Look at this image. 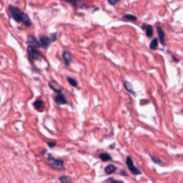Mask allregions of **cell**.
Instances as JSON below:
<instances>
[{"label":"cell","mask_w":183,"mask_h":183,"mask_svg":"<svg viewBox=\"0 0 183 183\" xmlns=\"http://www.w3.org/2000/svg\"><path fill=\"white\" fill-rule=\"evenodd\" d=\"M8 12H9V15L15 21H17V23H23V24H25V26H27V27L31 26V21H30V18L28 17V15H27L26 13L21 12L18 8L10 6L9 9H8Z\"/></svg>","instance_id":"obj_1"},{"label":"cell","mask_w":183,"mask_h":183,"mask_svg":"<svg viewBox=\"0 0 183 183\" xmlns=\"http://www.w3.org/2000/svg\"><path fill=\"white\" fill-rule=\"evenodd\" d=\"M46 161H47L48 165H49L51 168L57 169V170H65L64 162H63L62 159H55V157H53L51 155H48Z\"/></svg>","instance_id":"obj_2"},{"label":"cell","mask_w":183,"mask_h":183,"mask_svg":"<svg viewBox=\"0 0 183 183\" xmlns=\"http://www.w3.org/2000/svg\"><path fill=\"white\" fill-rule=\"evenodd\" d=\"M27 54H28V57H29L30 61L32 62L33 60H41L43 57L42 55L38 51V48H34L32 46H28L27 48Z\"/></svg>","instance_id":"obj_3"},{"label":"cell","mask_w":183,"mask_h":183,"mask_svg":"<svg viewBox=\"0 0 183 183\" xmlns=\"http://www.w3.org/2000/svg\"><path fill=\"white\" fill-rule=\"evenodd\" d=\"M125 163H127V168H129V170L132 172V174H134V176H137V174H142V170H140L138 167H136L135 164H134L133 159H132L131 157H127V161H125Z\"/></svg>","instance_id":"obj_4"},{"label":"cell","mask_w":183,"mask_h":183,"mask_svg":"<svg viewBox=\"0 0 183 183\" xmlns=\"http://www.w3.org/2000/svg\"><path fill=\"white\" fill-rule=\"evenodd\" d=\"M27 43H28V46H32V47H34V48L41 47V46H40V42L36 40V36H28Z\"/></svg>","instance_id":"obj_5"},{"label":"cell","mask_w":183,"mask_h":183,"mask_svg":"<svg viewBox=\"0 0 183 183\" xmlns=\"http://www.w3.org/2000/svg\"><path fill=\"white\" fill-rule=\"evenodd\" d=\"M39 42H40V46L45 48V49H46V48L49 46L50 43H51L49 36H42L41 38H40V40H39Z\"/></svg>","instance_id":"obj_6"},{"label":"cell","mask_w":183,"mask_h":183,"mask_svg":"<svg viewBox=\"0 0 183 183\" xmlns=\"http://www.w3.org/2000/svg\"><path fill=\"white\" fill-rule=\"evenodd\" d=\"M62 58H63V61H64L65 65H70L71 64L72 60H73V56H72V54L68 50H64L63 54H62Z\"/></svg>","instance_id":"obj_7"},{"label":"cell","mask_w":183,"mask_h":183,"mask_svg":"<svg viewBox=\"0 0 183 183\" xmlns=\"http://www.w3.org/2000/svg\"><path fill=\"white\" fill-rule=\"evenodd\" d=\"M157 34H159V41L161 42V44L164 46L166 44V40H165V32L164 30L162 29L161 26H157Z\"/></svg>","instance_id":"obj_8"},{"label":"cell","mask_w":183,"mask_h":183,"mask_svg":"<svg viewBox=\"0 0 183 183\" xmlns=\"http://www.w3.org/2000/svg\"><path fill=\"white\" fill-rule=\"evenodd\" d=\"M55 101H56V103L59 104V105H64V104H68V100L65 99L64 94H63L62 92H59V93L56 95Z\"/></svg>","instance_id":"obj_9"},{"label":"cell","mask_w":183,"mask_h":183,"mask_svg":"<svg viewBox=\"0 0 183 183\" xmlns=\"http://www.w3.org/2000/svg\"><path fill=\"white\" fill-rule=\"evenodd\" d=\"M142 29L146 31V34H147L148 38H152V36H153V28H152V26H151V25L142 24Z\"/></svg>","instance_id":"obj_10"},{"label":"cell","mask_w":183,"mask_h":183,"mask_svg":"<svg viewBox=\"0 0 183 183\" xmlns=\"http://www.w3.org/2000/svg\"><path fill=\"white\" fill-rule=\"evenodd\" d=\"M123 86H124V88H125V90H127V91H129L130 93H132L133 95H136L135 91L133 90V87H132V84H131L130 81L124 80V81H123Z\"/></svg>","instance_id":"obj_11"},{"label":"cell","mask_w":183,"mask_h":183,"mask_svg":"<svg viewBox=\"0 0 183 183\" xmlns=\"http://www.w3.org/2000/svg\"><path fill=\"white\" fill-rule=\"evenodd\" d=\"M99 157L101 159V161H103V162H109V161H112V155L108 153H106V152H102V153L99 154Z\"/></svg>","instance_id":"obj_12"},{"label":"cell","mask_w":183,"mask_h":183,"mask_svg":"<svg viewBox=\"0 0 183 183\" xmlns=\"http://www.w3.org/2000/svg\"><path fill=\"white\" fill-rule=\"evenodd\" d=\"M64 1L73 4L75 8H83V6H85V4L81 2V0H64Z\"/></svg>","instance_id":"obj_13"},{"label":"cell","mask_w":183,"mask_h":183,"mask_svg":"<svg viewBox=\"0 0 183 183\" xmlns=\"http://www.w3.org/2000/svg\"><path fill=\"white\" fill-rule=\"evenodd\" d=\"M122 18H123V21H133V23L137 21V17H136L135 15H132V14H124L122 16Z\"/></svg>","instance_id":"obj_14"},{"label":"cell","mask_w":183,"mask_h":183,"mask_svg":"<svg viewBox=\"0 0 183 183\" xmlns=\"http://www.w3.org/2000/svg\"><path fill=\"white\" fill-rule=\"evenodd\" d=\"M116 170H117V167H116L115 165H112V164H109V165H107L106 167H105V172H106V174H114Z\"/></svg>","instance_id":"obj_15"},{"label":"cell","mask_w":183,"mask_h":183,"mask_svg":"<svg viewBox=\"0 0 183 183\" xmlns=\"http://www.w3.org/2000/svg\"><path fill=\"white\" fill-rule=\"evenodd\" d=\"M43 106H44V103L42 100H36L34 103H33V107L38 110H42L43 109Z\"/></svg>","instance_id":"obj_16"},{"label":"cell","mask_w":183,"mask_h":183,"mask_svg":"<svg viewBox=\"0 0 183 183\" xmlns=\"http://www.w3.org/2000/svg\"><path fill=\"white\" fill-rule=\"evenodd\" d=\"M159 38H155V39H153L152 41H151V43H150V49H152V50H154V49H157V45H159Z\"/></svg>","instance_id":"obj_17"},{"label":"cell","mask_w":183,"mask_h":183,"mask_svg":"<svg viewBox=\"0 0 183 183\" xmlns=\"http://www.w3.org/2000/svg\"><path fill=\"white\" fill-rule=\"evenodd\" d=\"M150 159L154 164H157V165H164V162H163V161H161V159H157V157H154L153 155H150Z\"/></svg>","instance_id":"obj_18"},{"label":"cell","mask_w":183,"mask_h":183,"mask_svg":"<svg viewBox=\"0 0 183 183\" xmlns=\"http://www.w3.org/2000/svg\"><path fill=\"white\" fill-rule=\"evenodd\" d=\"M59 181L61 183H73L68 177H66V176H60V177H59Z\"/></svg>","instance_id":"obj_19"},{"label":"cell","mask_w":183,"mask_h":183,"mask_svg":"<svg viewBox=\"0 0 183 183\" xmlns=\"http://www.w3.org/2000/svg\"><path fill=\"white\" fill-rule=\"evenodd\" d=\"M66 79H68L69 84L71 86H73V87H77V86H78V83L76 81V79H74L72 77H66Z\"/></svg>","instance_id":"obj_20"},{"label":"cell","mask_w":183,"mask_h":183,"mask_svg":"<svg viewBox=\"0 0 183 183\" xmlns=\"http://www.w3.org/2000/svg\"><path fill=\"white\" fill-rule=\"evenodd\" d=\"M106 182L107 183H124V182H122V181L116 180V179H114V178H109V179H107Z\"/></svg>","instance_id":"obj_21"},{"label":"cell","mask_w":183,"mask_h":183,"mask_svg":"<svg viewBox=\"0 0 183 183\" xmlns=\"http://www.w3.org/2000/svg\"><path fill=\"white\" fill-rule=\"evenodd\" d=\"M107 2L109 3L110 6H117L119 2H120V0H107Z\"/></svg>","instance_id":"obj_22"},{"label":"cell","mask_w":183,"mask_h":183,"mask_svg":"<svg viewBox=\"0 0 183 183\" xmlns=\"http://www.w3.org/2000/svg\"><path fill=\"white\" fill-rule=\"evenodd\" d=\"M49 39H50V42H51V43L55 42L57 40V33H51L50 36H49Z\"/></svg>","instance_id":"obj_23"},{"label":"cell","mask_w":183,"mask_h":183,"mask_svg":"<svg viewBox=\"0 0 183 183\" xmlns=\"http://www.w3.org/2000/svg\"><path fill=\"white\" fill-rule=\"evenodd\" d=\"M47 145H48V147L54 148V147H56L57 144H56V142H48V144H47Z\"/></svg>","instance_id":"obj_24"},{"label":"cell","mask_w":183,"mask_h":183,"mask_svg":"<svg viewBox=\"0 0 183 183\" xmlns=\"http://www.w3.org/2000/svg\"><path fill=\"white\" fill-rule=\"evenodd\" d=\"M120 174H123V176H127V172H125V170H121V171H120Z\"/></svg>","instance_id":"obj_25"}]
</instances>
